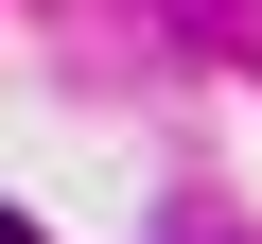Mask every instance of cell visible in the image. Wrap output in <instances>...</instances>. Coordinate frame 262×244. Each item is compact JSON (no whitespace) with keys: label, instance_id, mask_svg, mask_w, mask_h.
<instances>
[{"label":"cell","instance_id":"cell-1","mask_svg":"<svg viewBox=\"0 0 262 244\" xmlns=\"http://www.w3.org/2000/svg\"><path fill=\"white\" fill-rule=\"evenodd\" d=\"M0 244H35V227H18V209H0Z\"/></svg>","mask_w":262,"mask_h":244}]
</instances>
